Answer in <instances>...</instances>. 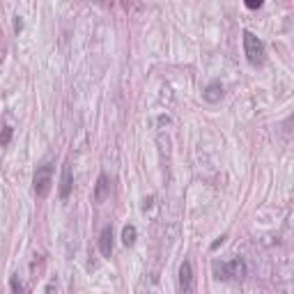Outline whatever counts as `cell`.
<instances>
[{
  "mask_svg": "<svg viewBox=\"0 0 294 294\" xmlns=\"http://www.w3.org/2000/svg\"><path fill=\"white\" fill-rule=\"evenodd\" d=\"M244 53H246L248 62L253 67H260V65H264V58H267V46L251 30H244Z\"/></svg>",
  "mask_w": 294,
  "mask_h": 294,
  "instance_id": "obj_1",
  "label": "cell"
},
{
  "mask_svg": "<svg viewBox=\"0 0 294 294\" xmlns=\"http://www.w3.org/2000/svg\"><path fill=\"white\" fill-rule=\"evenodd\" d=\"M214 276L218 281H239L246 276V264L242 260H230V262H214Z\"/></svg>",
  "mask_w": 294,
  "mask_h": 294,
  "instance_id": "obj_2",
  "label": "cell"
},
{
  "mask_svg": "<svg viewBox=\"0 0 294 294\" xmlns=\"http://www.w3.org/2000/svg\"><path fill=\"white\" fill-rule=\"evenodd\" d=\"M53 184V166H42V168L35 173V193L37 198H46L48 191H51Z\"/></svg>",
  "mask_w": 294,
  "mask_h": 294,
  "instance_id": "obj_3",
  "label": "cell"
},
{
  "mask_svg": "<svg viewBox=\"0 0 294 294\" xmlns=\"http://www.w3.org/2000/svg\"><path fill=\"white\" fill-rule=\"evenodd\" d=\"M179 292L193 294V267H191L189 260L179 264Z\"/></svg>",
  "mask_w": 294,
  "mask_h": 294,
  "instance_id": "obj_4",
  "label": "cell"
},
{
  "mask_svg": "<svg viewBox=\"0 0 294 294\" xmlns=\"http://www.w3.org/2000/svg\"><path fill=\"white\" fill-rule=\"evenodd\" d=\"M108 195H111L108 177H106V175L101 173L99 179H97V184H95V193H92V200H95L97 205H101V203H106V200H108Z\"/></svg>",
  "mask_w": 294,
  "mask_h": 294,
  "instance_id": "obj_5",
  "label": "cell"
},
{
  "mask_svg": "<svg viewBox=\"0 0 294 294\" xmlns=\"http://www.w3.org/2000/svg\"><path fill=\"white\" fill-rule=\"evenodd\" d=\"M71 189H74V173H71V166L65 163L62 166V177H60V198L62 200L69 198Z\"/></svg>",
  "mask_w": 294,
  "mask_h": 294,
  "instance_id": "obj_6",
  "label": "cell"
},
{
  "mask_svg": "<svg viewBox=\"0 0 294 294\" xmlns=\"http://www.w3.org/2000/svg\"><path fill=\"white\" fill-rule=\"evenodd\" d=\"M99 251L104 258L113 255V228L111 225H104V230L99 234Z\"/></svg>",
  "mask_w": 294,
  "mask_h": 294,
  "instance_id": "obj_7",
  "label": "cell"
},
{
  "mask_svg": "<svg viewBox=\"0 0 294 294\" xmlns=\"http://www.w3.org/2000/svg\"><path fill=\"white\" fill-rule=\"evenodd\" d=\"M203 99L207 101V104H218V101L223 99V85H220L218 81H212L207 85V90L203 92Z\"/></svg>",
  "mask_w": 294,
  "mask_h": 294,
  "instance_id": "obj_8",
  "label": "cell"
},
{
  "mask_svg": "<svg viewBox=\"0 0 294 294\" xmlns=\"http://www.w3.org/2000/svg\"><path fill=\"white\" fill-rule=\"evenodd\" d=\"M136 237H138V230H136V225H124V228H122V244H124L126 248L134 246Z\"/></svg>",
  "mask_w": 294,
  "mask_h": 294,
  "instance_id": "obj_9",
  "label": "cell"
},
{
  "mask_svg": "<svg viewBox=\"0 0 294 294\" xmlns=\"http://www.w3.org/2000/svg\"><path fill=\"white\" fill-rule=\"evenodd\" d=\"M12 134H14V129L12 126H3V131H0V145H9V140H12Z\"/></svg>",
  "mask_w": 294,
  "mask_h": 294,
  "instance_id": "obj_10",
  "label": "cell"
},
{
  "mask_svg": "<svg viewBox=\"0 0 294 294\" xmlns=\"http://www.w3.org/2000/svg\"><path fill=\"white\" fill-rule=\"evenodd\" d=\"M9 285H12V292H14V294H21V292H23L21 283H19V276H12V278H9Z\"/></svg>",
  "mask_w": 294,
  "mask_h": 294,
  "instance_id": "obj_11",
  "label": "cell"
},
{
  "mask_svg": "<svg viewBox=\"0 0 294 294\" xmlns=\"http://www.w3.org/2000/svg\"><path fill=\"white\" fill-rule=\"evenodd\" d=\"M246 7L248 9H260V7H262V0H248Z\"/></svg>",
  "mask_w": 294,
  "mask_h": 294,
  "instance_id": "obj_12",
  "label": "cell"
},
{
  "mask_svg": "<svg viewBox=\"0 0 294 294\" xmlns=\"http://www.w3.org/2000/svg\"><path fill=\"white\" fill-rule=\"evenodd\" d=\"M223 239H225V237H218V239H216V242H214V244H212V251H216V248L220 246V244H223Z\"/></svg>",
  "mask_w": 294,
  "mask_h": 294,
  "instance_id": "obj_13",
  "label": "cell"
},
{
  "mask_svg": "<svg viewBox=\"0 0 294 294\" xmlns=\"http://www.w3.org/2000/svg\"><path fill=\"white\" fill-rule=\"evenodd\" d=\"M14 28H16V32L23 28V21H21V19H19V16H16V23H14Z\"/></svg>",
  "mask_w": 294,
  "mask_h": 294,
  "instance_id": "obj_14",
  "label": "cell"
}]
</instances>
